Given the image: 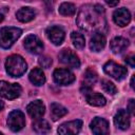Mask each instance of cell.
Segmentation results:
<instances>
[{
  "label": "cell",
  "mask_w": 135,
  "mask_h": 135,
  "mask_svg": "<svg viewBox=\"0 0 135 135\" xmlns=\"http://www.w3.org/2000/svg\"><path fill=\"white\" fill-rule=\"evenodd\" d=\"M101 88L103 89V91L110 95H114L117 93V88L115 86V84L113 82H111L108 79H102L101 80Z\"/></svg>",
  "instance_id": "484cf974"
},
{
  "label": "cell",
  "mask_w": 135,
  "mask_h": 135,
  "mask_svg": "<svg viewBox=\"0 0 135 135\" xmlns=\"http://www.w3.org/2000/svg\"><path fill=\"white\" fill-rule=\"evenodd\" d=\"M23 45L27 52L34 55L40 54L43 51V43L36 35H27L24 39Z\"/></svg>",
  "instance_id": "ba28073f"
},
{
  "label": "cell",
  "mask_w": 135,
  "mask_h": 135,
  "mask_svg": "<svg viewBox=\"0 0 135 135\" xmlns=\"http://www.w3.org/2000/svg\"><path fill=\"white\" fill-rule=\"evenodd\" d=\"M38 63H39L40 66H42L44 69H49L52 64V58L49 57V56H41L38 59Z\"/></svg>",
  "instance_id": "4316f807"
},
{
  "label": "cell",
  "mask_w": 135,
  "mask_h": 135,
  "mask_svg": "<svg viewBox=\"0 0 135 135\" xmlns=\"http://www.w3.org/2000/svg\"><path fill=\"white\" fill-rule=\"evenodd\" d=\"M3 107H4V104H3V101H2V100H0V111L3 109Z\"/></svg>",
  "instance_id": "d6a6232c"
},
{
  "label": "cell",
  "mask_w": 135,
  "mask_h": 135,
  "mask_svg": "<svg viewBox=\"0 0 135 135\" xmlns=\"http://www.w3.org/2000/svg\"><path fill=\"white\" fill-rule=\"evenodd\" d=\"M2 20H3V15H2L1 13H0V22H1Z\"/></svg>",
  "instance_id": "836d02e7"
},
{
  "label": "cell",
  "mask_w": 135,
  "mask_h": 135,
  "mask_svg": "<svg viewBox=\"0 0 135 135\" xmlns=\"http://www.w3.org/2000/svg\"><path fill=\"white\" fill-rule=\"evenodd\" d=\"M82 127V121L79 119L72 120L64 122L59 126L58 133L61 135H69V134H77Z\"/></svg>",
  "instance_id": "30bf717a"
},
{
  "label": "cell",
  "mask_w": 135,
  "mask_h": 135,
  "mask_svg": "<svg viewBox=\"0 0 135 135\" xmlns=\"http://www.w3.org/2000/svg\"><path fill=\"white\" fill-rule=\"evenodd\" d=\"M22 92L18 83H9L7 81H0V96L5 99H15L20 96Z\"/></svg>",
  "instance_id": "5b68a950"
},
{
  "label": "cell",
  "mask_w": 135,
  "mask_h": 135,
  "mask_svg": "<svg viewBox=\"0 0 135 135\" xmlns=\"http://www.w3.org/2000/svg\"><path fill=\"white\" fill-rule=\"evenodd\" d=\"M25 1H30V0H25Z\"/></svg>",
  "instance_id": "d590c367"
},
{
  "label": "cell",
  "mask_w": 135,
  "mask_h": 135,
  "mask_svg": "<svg viewBox=\"0 0 135 135\" xmlns=\"http://www.w3.org/2000/svg\"><path fill=\"white\" fill-rule=\"evenodd\" d=\"M114 123L120 130H127L130 127V114L126 110H119L114 116Z\"/></svg>",
  "instance_id": "9a60e30c"
},
{
  "label": "cell",
  "mask_w": 135,
  "mask_h": 135,
  "mask_svg": "<svg viewBox=\"0 0 135 135\" xmlns=\"http://www.w3.org/2000/svg\"><path fill=\"white\" fill-rule=\"evenodd\" d=\"M28 78L31 80V82L37 86L39 85H42L44 82H45V76H44V73L42 72L41 69L39 68H35L31 71L30 75H28Z\"/></svg>",
  "instance_id": "ffe728a7"
},
{
  "label": "cell",
  "mask_w": 135,
  "mask_h": 135,
  "mask_svg": "<svg viewBox=\"0 0 135 135\" xmlns=\"http://www.w3.org/2000/svg\"><path fill=\"white\" fill-rule=\"evenodd\" d=\"M27 69L26 62L20 55H12L5 61V70L12 77L22 76Z\"/></svg>",
  "instance_id": "7a4b0ae2"
},
{
  "label": "cell",
  "mask_w": 135,
  "mask_h": 135,
  "mask_svg": "<svg viewBox=\"0 0 135 135\" xmlns=\"http://www.w3.org/2000/svg\"><path fill=\"white\" fill-rule=\"evenodd\" d=\"M131 88L134 89V75H133L132 78H131Z\"/></svg>",
  "instance_id": "1f68e13d"
},
{
  "label": "cell",
  "mask_w": 135,
  "mask_h": 135,
  "mask_svg": "<svg viewBox=\"0 0 135 135\" xmlns=\"http://www.w3.org/2000/svg\"><path fill=\"white\" fill-rule=\"evenodd\" d=\"M105 37L102 33H94L90 40V49L93 52H100L105 45Z\"/></svg>",
  "instance_id": "2e32d148"
},
{
  "label": "cell",
  "mask_w": 135,
  "mask_h": 135,
  "mask_svg": "<svg viewBox=\"0 0 135 135\" xmlns=\"http://www.w3.org/2000/svg\"><path fill=\"white\" fill-rule=\"evenodd\" d=\"M104 1H105L107 4L110 5V6H116V5L118 4V2H119V0H104Z\"/></svg>",
  "instance_id": "4dcf8cb0"
},
{
  "label": "cell",
  "mask_w": 135,
  "mask_h": 135,
  "mask_svg": "<svg viewBox=\"0 0 135 135\" xmlns=\"http://www.w3.org/2000/svg\"><path fill=\"white\" fill-rule=\"evenodd\" d=\"M58 59L61 63H63L66 66L73 68V69H78L80 66V60L78 56L69 49L62 50L58 55Z\"/></svg>",
  "instance_id": "52a82bcc"
},
{
  "label": "cell",
  "mask_w": 135,
  "mask_h": 135,
  "mask_svg": "<svg viewBox=\"0 0 135 135\" xmlns=\"http://www.w3.org/2000/svg\"><path fill=\"white\" fill-rule=\"evenodd\" d=\"M77 25L80 30L86 33H102L108 31V23L105 19V11L99 4L82 5L77 14Z\"/></svg>",
  "instance_id": "6da1fadb"
},
{
  "label": "cell",
  "mask_w": 135,
  "mask_h": 135,
  "mask_svg": "<svg viewBox=\"0 0 135 135\" xmlns=\"http://www.w3.org/2000/svg\"><path fill=\"white\" fill-rule=\"evenodd\" d=\"M84 84L85 85H89L91 86L92 84H94L96 81H97V73L93 70V69H88L85 72H84Z\"/></svg>",
  "instance_id": "d4e9b609"
},
{
  "label": "cell",
  "mask_w": 135,
  "mask_h": 135,
  "mask_svg": "<svg viewBox=\"0 0 135 135\" xmlns=\"http://www.w3.org/2000/svg\"><path fill=\"white\" fill-rule=\"evenodd\" d=\"M1 134H2V133H1V132H0V135H1Z\"/></svg>",
  "instance_id": "e575fe53"
},
{
  "label": "cell",
  "mask_w": 135,
  "mask_h": 135,
  "mask_svg": "<svg viewBox=\"0 0 135 135\" xmlns=\"http://www.w3.org/2000/svg\"><path fill=\"white\" fill-rule=\"evenodd\" d=\"M33 130L38 134H46L51 131V126L46 120L38 118L33 122Z\"/></svg>",
  "instance_id": "7402d4cb"
},
{
  "label": "cell",
  "mask_w": 135,
  "mask_h": 135,
  "mask_svg": "<svg viewBox=\"0 0 135 135\" xmlns=\"http://www.w3.org/2000/svg\"><path fill=\"white\" fill-rule=\"evenodd\" d=\"M59 14L62 16H73L76 13V7L73 3L70 2H63L59 6Z\"/></svg>",
  "instance_id": "603a6c76"
},
{
  "label": "cell",
  "mask_w": 135,
  "mask_h": 135,
  "mask_svg": "<svg viewBox=\"0 0 135 135\" xmlns=\"http://www.w3.org/2000/svg\"><path fill=\"white\" fill-rule=\"evenodd\" d=\"M36 16L35 11L32 7H21L16 13V17L20 22H30L32 21Z\"/></svg>",
  "instance_id": "d6986e66"
},
{
  "label": "cell",
  "mask_w": 135,
  "mask_h": 135,
  "mask_svg": "<svg viewBox=\"0 0 135 135\" xmlns=\"http://www.w3.org/2000/svg\"><path fill=\"white\" fill-rule=\"evenodd\" d=\"M54 81L60 85H68L75 80V75L68 69H56L53 73Z\"/></svg>",
  "instance_id": "9c48e42d"
},
{
  "label": "cell",
  "mask_w": 135,
  "mask_h": 135,
  "mask_svg": "<svg viewBox=\"0 0 135 135\" xmlns=\"http://www.w3.org/2000/svg\"><path fill=\"white\" fill-rule=\"evenodd\" d=\"M22 31L19 27L5 26L0 28V46L3 49H9L15 41L21 36Z\"/></svg>",
  "instance_id": "3957f363"
},
{
  "label": "cell",
  "mask_w": 135,
  "mask_h": 135,
  "mask_svg": "<svg viewBox=\"0 0 135 135\" xmlns=\"http://www.w3.org/2000/svg\"><path fill=\"white\" fill-rule=\"evenodd\" d=\"M71 39H72V42H73V45L78 49V50H81L84 47V43H85V40H84V37L82 34L78 33V32H72L71 34Z\"/></svg>",
  "instance_id": "cb8c5ba5"
},
{
  "label": "cell",
  "mask_w": 135,
  "mask_h": 135,
  "mask_svg": "<svg viewBox=\"0 0 135 135\" xmlns=\"http://www.w3.org/2000/svg\"><path fill=\"white\" fill-rule=\"evenodd\" d=\"M91 131L97 135H103L109 133V122L104 118L95 117L90 123Z\"/></svg>",
  "instance_id": "8fae6325"
},
{
  "label": "cell",
  "mask_w": 135,
  "mask_h": 135,
  "mask_svg": "<svg viewBox=\"0 0 135 135\" xmlns=\"http://www.w3.org/2000/svg\"><path fill=\"white\" fill-rule=\"evenodd\" d=\"M50 108H51V117H52V119H53L54 121H56V120H58L59 118L63 117V116L66 115V113H68L66 108H64L63 105H61V104H59V103H56V102L52 103Z\"/></svg>",
  "instance_id": "44dd1931"
},
{
  "label": "cell",
  "mask_w": 135,
  "mask_h": 135,
  "mask_svg": "<svg viewBox=\"0 0 135 135\" xmlns=\"http://www.w3.org/2000/svg\"><path fill=\"white\" fill-rule=\"evenodd\" d=\"M134 99H130L129 103H128V112L129 114H134V110H135V105H134Z\"/></svg>",
  "instance_id": "f1b7e54d"
},
{
  "label": "cell",
  "mask_w": 135,
  "mask_h": 135,
  "mask_svg": "<svg viewBox=\"0 0 135 135\" xmlns=\"http://www.w3.org/2000/svg\"><path fill=\"white\" fill-rule=\"evenodd\" d=\"M41 1L45 4V6H46L49 9L52 11V8H53V6H54V3H55V0H41Z\"/></svg>",
  "instance_id": "f546056e"
},
{
  "label": "cell",
  "mask_w": 135,
  "mask_h": 135,
  "mask_svg": "<svg viewBox=\"0 0 135 135\" xmlns=\"http://www.w3.org/2000/svg\"><path fill=\"white\" fill-rule=\"evenodd\" d=\"M103 71L107 75L111 76L112 78H114L116 80H122L128 74V71L124 66H122L112 60L108 61L103 65Z\"/></svg>",
  "instance_id": "277c9868"
},
{
  "label": "cell",
  "mask_w": 135,
  "mask_h": 135,
  "mask_svg": "<svg viewBox=\"0 0 135 135\" xmlns=\"http://www.w3.org/2000/svg\"><path fill=\"white\" fill-rule=\"evenodd\" d=\"M113 20L114 22L119 26H126L131 21V14L126 7L118 8L113 14Z\"/></svg>",
  "instance_id": "5bb4252c"
},
{
  "label": "cell",
  "mask_w": 135,
  "mask_h": 135,
  "mask_svg": "<svg viewBox=\"0 0 135 135\" xmlns=\"http://www.w3.org/2000/svg\"><path fill=\"white\" fill-rule=\"evenodd\" d=\"M84 96L86 98L88 103L93 105V107H103L107 103L105 98L99 93H95V92L90 91L89 93L84 94Z\"/></svg>",
  "instance_id": "ac0fdd59"
},
{
  "label": "cell",
  "mask_w": 135,
  "mask_h": 135,
  "mask_svg": "<svg viewBox=\"0 0 135 135\" xmlns=\"http://www.w3.org/2000/svg\"><path fill=\"white\" fill-rule=\"evenodd\" d=\"M26 111L32 118L38 119L43 116V114L45 112V107L41 100H34L27 104Z\"/></svg>",
  "instance_id": "4fadbf2b"
},
{
  "label": "cell",
  "mask_w": 135,
  "mask_h": 135,
  "mask_svg": "<svg viewBox=\"0 0 135 135\" xmlns=\"http://www.w3.org/2000/svg\"><path fill=\"white\" fill-rule=\"evenodd\" d=\"M47 38L53 42L55 45H60L65 37V33L60 26H51L46 30Z\"/></svg>",
  "instance_id": "7c38bea8"
},
{
  "label": "cell",
  "mask_w": 135,
  "mask_h": 135,
  "mask_svg": "<svg viewBox=\"0 0 135 135\" xmlns=\"http://www.w3.org/2000/svg\"><path fill=\"white\" fill-rule=\"evenodd\" d=\"M7 124L9 129L14 132H18L22 130L25 126V116L19 110H14L8 114Z\"/></svg>",
  "instance_id": "8992f818"
},
{
  "label": "cell",
  "mask_w": 135,
  "mask_h": 135,
  "mask_svg": "<svg viewBox=\"0 0 135 135\" xmlns=\"http://www.w3.org/2000/svg\"><path fill=\"white\" fill-rule=\"evenodd\" d=\"M126 62H127L131 68H134V66H135V57H134V55L131 54V55L127 56V57H126Z\"/></svg>",
  "instance_id": "83f0119b"
},
{
  "label": "cell",
  "mask_w": 135,
  "mask_h": 135,
  "mask_svg": "<svg viewBox=\"0 0 135 135\" xmlns=\"http://www.w3.org/2000/svg\"><path fill=\"white\" fill-rule=\"evenodd\" d=\"M129 46V40L123 37H115L110 42V49L114 54H119Z\"/></svg>",
  "instance_id": "e0dca14e"
}]
</instances>
